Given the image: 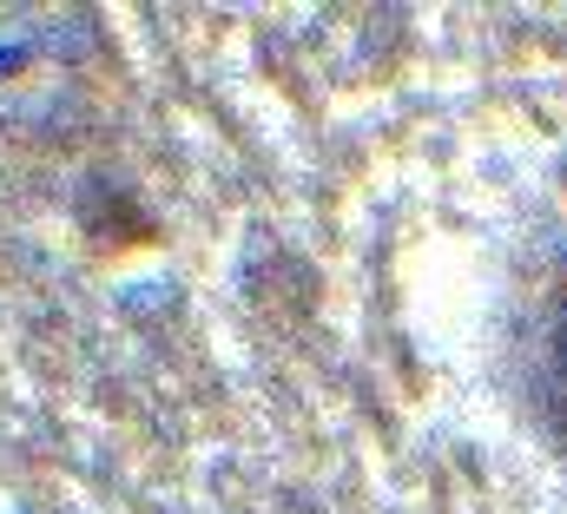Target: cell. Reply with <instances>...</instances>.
Wrapping results in <instances>:
<instances>
[{
	"label": "cell",
	"mask_w": 567,
	"mask_h": 514,
	"mask_svg": "<svg viewBox=\"0 0 567 514\" xmlns=\"http://www.w3.org/2000/svg\"><path fill=\"white\" fill-rule=\"evenodd\" d=\"M528 377H535V402L555 429V442L567 449V264L542 277L535 290V317H528Z\"/></svg>",
	"instance_id": "obj_1"
}]
</instances>
